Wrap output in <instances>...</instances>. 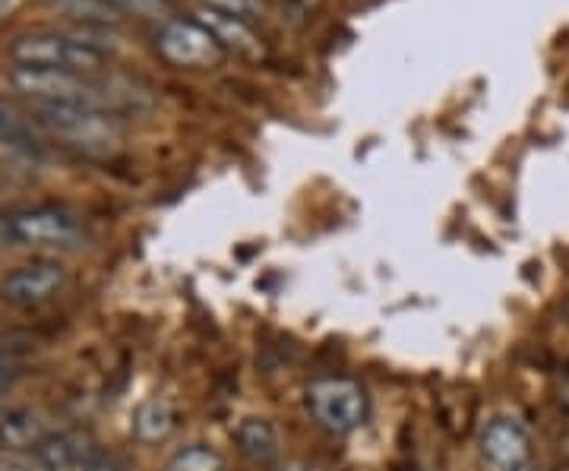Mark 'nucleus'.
Returning <instances> with one entry per match:
<instances>
[{
	"mask_svg": "<svg viewBox=\"0 0 569 471\" xmlns=\"http://www.w3.org/2000/svg\"><path fill=\"white\" fill-rule=\"evenodd\" d=\"M67 285V269L54 260H32L10 269L0 282V298L10 308L36 310L51 304Z\"/></svg>",
	"mask_w": 569,
	"mask_h": 471,
	"instance_id": "423d86ee",
	"label": "nucleus"
},
{
	"mask_svg": "<svg viewBox=\"0 0 569 471\" xmlns=\"http://www.w3.org/2000/svg\"><path fill=\"white\" fill-rule=\"evenodd\" d=\"M563 399H567V402H569V387H567V395H563Z\"/></svg>",
	"mask_w": 569,
	"mask_h": 471,
	"instance_id": "4be33fe9",
	"label": "nucleus"
},
{
	"mask_svg": "<svg viewBox=\"0 0 569 471\" xmlns=\"http://www.w3.org/2000/svg\"><path fill=\"white\" fill-rule=\"evenodd\" d=\"M10 244V231H7V219H0V250Z\"/></svg>",
	"mask_w": 569,
	"mask_h": 471,
	"instance_id": "6ab92c4d",
	"label": "nucleus"
},
{
	"mask_svg": "<svg viewBox=\"0 0 569 471\" xmlns=\"http://www.w3.org/2000/svg\"><path fill=\"white\" fill-rule=\"evenodd\" d=\"M193 20L200 22L206 32L222 44L224 51L253 54V51L260 48V41H257V36H253V29H250L247 20H241V17H228V13H219V10L200 7Z\"/></svg>",
	"mask_w": 569,
	"mask_h": 471,
	"instance_id": "1a4fd4ad",
	"label": "nucleus"
},
{
	"mask_svg": "<svg viewBox=\"0 0 569 471\" xmlns=\"http://www.w3.org/2000/svg\"><path fill=\"white\" fill-rule=\"evenodd\" d=\"M123 17H137V20L164 22L171 20V3L168 0H111Z\"/></svg>",
	"mask_w": 569,
	"mask_h": 471,
	"instance_id": "dca6fc26",
	"label": "nucleus"
},
{
	"mask_svg": "<svg viewBox=\"0 0 569 471\" xmlns=\"http://www.w3.org/2000/svg\"><path fill=\"white\" fill-rule=\"evenodd\" d=\"M164 471H224V459L206 443H190L171 455Z\"/></svg>",
	"mask_w": 569,
	"mask_h": 471,
	"instance_id": "2eb2a0df",
	"label": "nucleus"
},
{
	"mask_svg": "<svg viewBox=\"0 0 569 471\" xmlns=\"http://www.w3.org/2000/svg\"><path fill=\"white\" fill-rule=\"evenodd\" d=\"M174 424H178V418H174V409L164 395H149L133 411V437L146 447L168 440L174 433Z\"/></svg>",
	"mask_w": 569,
	"mask_h": 471,
	"instance_id": "9b49d317",
	"label": "nucleus"
},
{
	"mask_svg": "<svg viewBox=\"0 0 569 471\" xmlns=\"http://www.w3.org/2000/svg\"><path fill=\"white\" fill-rule=\"evenodd\" d=\"M86 450L89 447L73 433H48L32 452V462L41 471H77Z\"/></svg>",
	"mask_w": 569,
	"mask_h": 471,
	"instance_id": "f8f14e48",
	"label": "nucleus"
},
{
	"mask_svg": "<svg viewBox=\"0 0 569 471\" xmlns=\"http://www.w3.org/2000/svg\"><path fill=\"white\" fill-rule=\"evenodd\" d=\"M234 443L247 462H253L260 469L276 465V459H279V431L266 418H244L234 428Z\"/></svg>",
	"mask_w": 569,
	"mask_h": 471,
	"instance_id": "6e6552de",
	"label": "nucleus"
},
{
	"mask_svg": "<svg viewBox=\"0 0 569 471\" xmlns=\"http://www.w3.org/2000/svg\"><path fill=\"white\" fill-rule=\"evenodd\" d=\"M77 471H127V465H123L118 455L96 450V447H89V450H86V455H82L80 469Z\"/></svg>",
	"mask_w": 569,
	"mask_h": 471,
	"instance_id": "f3484780",
	"label": "nucleus"
},
{
	"mask_svg": "<svg viewBox=\"0 0 569 471\" xmlns=\"http://www.w3.org/2000/svg\"><path fill=\"white\" fill-rule=\"evenodd\" d=\"M7 402H3V395H0V424H3V418H7Z\"/></svg>",
	"mask_w": 569,
	"mask_h": 471,
	"instance_id": "412c9836",
	"label": "nucleus"
},
{
	"mask_svg": "<svg viewBox=\"0 0 569 471\" xmlns=\"http://www.w3.org/2000/svg\"><path fill=\"white\" fill-rule=\"evenodd\" d=\"M0 471H29V469H26L22 462H3V465H0Z\"/></svg>",
	"mask_w": 569,
	"mask_h": 471,
	"instance_id": "aec40b11",
	"label": "nucleus"
},
{
	"mask_svg": "<svg viewBox=\"0 0 569 471\" xmlns=\"http://www.w3.org/2000/svg\"><path fill=\"white\" fill-rule=\"evenodd\" d=\"M10 61L17 67H39V70H70L99 77L108 67V51L63 32H26L10 41Z\"/></svg>",
	"mask_w": 569,
	"mask_h": 471,
	"instance_id": "f03ea898",
	"label": "nucleus"
},
{
	"mask_svg": "<svg viewBox=\"0 0 569 471\" xmlns=\"http://www.w3.org/2000/svg\"><path fill=\"white\" fill-rule=\"evenodd\" d=\"M48 437L39 414L26 409H10L0 424V450L10 452H36L41 440Z\"/></svg>",
	"mask_w": 569,
	"mask_h": 471,
	"instance_id": "ddd939ff",
	"label": "nucleus"
},
{
	"mask_svg": "<svg viewBox=\"0 0 569 471\" xmlns=\"http://www.w3.org/2000/svg\"><path fill=\"white\" fill-rule=\"evenodd\" d=\"M307 409L317 424L336 437L355 433L367 421V392L358 380L348 377H323L307 387Z\"/></svg>",
	"mask_w": 569,
	"mask_h": 471,
	"instance_id": "7ed1b4c3",
	"label": "nucleus"
},
{
	"mask_svg": "<svg viewBox=\"0 0 569 471\" xmlns=\"http://www.w3.org/2000/svg\"><path fill=\"white\" fill-rule=\"evenodd\" d=\"M7 231L13 244L29 247H58V250H70L82 241L80 222L54 206H41V209H22L7 216Z\"/></svg>",
	"mask_w": 569,
	"mask_h": 471,
	"instance_id": "39448f33",
	"label": "nucleus"
},
{
	"mask_svg": "<svg viewBox=\"0 0 569 471\" xmlns=\"http://www.w3.org/2000/svg\"><path fill=\"white\" fill-rule=\"evenodd\" d=\"M32 123L86 159H111L121 149V127L114 114L77 104H32Z\"/></svg>",
	"mask_w": 569,
	"mask_h": 471,
	"instance_id": "f257e3e1",
	"label": "nucleus"
},
{
	"mask_svg": "<svg viewBox=\"0 0 569 471\" xmlns=\"http://www.w3.org/2000/svg\"><path fill=\"white\" fill-rule=\"evenodd\" d=\"M478 452L488 471H529L531 465V440L529 431L516 418H493L481 431Z\"/></svg>",
	"mask_w": 569,
	"mask_h": 471,
	"instance_id": "0eeeda50",
	"label": "nucleus"
},
{
	"mask_svg": "<svg viewBox=\"0 0 569 471\" xmlns=\"http://www.w3.org/2000/svg\"><path fill=\"white\" fill-rule=\"evenodd\" d=\"M0 452H3V450H0Z\"/></svg>",
	"mask_w": 569,
	"mask_h": 471,
	"instance_id": "5701e85b",
	"label": "nucleus"
},
{
	"mask_svg": "<svg viewBox=\"0 0 569 471\" xmlns=\"http://www.w3.org/2000/svg\"><path fill=\"white\" fill-rule=\"evenodd\" d=\"M156 51L171 67L181 70H209L224 58V48L206 32L197 20L171 17L156 32Z\"/></svg>",
	"mask_w": 569,
	"mask_h": 471,
	"instance_id": "20e7f679",
	"label": "nucleus"
},
{
	"mask_svg": "<svg viewBox=\"0 0 569 471\" xmlns=\"http://www.w3.org/2000/svg\"><path fill=\"white\" fill-rule=\"evenodd\" d=\"M48 7L54 13H61L63 20H70L80 32L92 29H118L123 13L111 0H48Z\"/></svg>",
	"mask_w": 569,
	"mask_h": 471,
	"instance_id": "9d476101",
	"label": "nucleus"
},
{
	"mask_svg": "<svg viewBox=\"0 0 569 471\" xmlns=\"http://www.w3.org/2000/svg\"><path fill=\"white\" fill-rule=\"evenodd\" d=\"M0 143L13 146V149H20V152L36 156L41 149L39 127L32 123V118H22L13 104L0 102Z\"/></svg>",
	"mask_w": 569,
	"mask_h": 471,
	"instance_id": "4468645a",
	"label": "nucleus"
},
{
	"mask_svg": "<svg viewBox=\"0 0 569 471\" xmlns=\"http://www.w3.org/2000/svg\"><path fill=\"white\" fill-rule=\"evenodd\" d=\"M200 7H209V10H219V13H228V17L247 20L260 7V0H200Z\"/></svg>",
	"mask_w": 569,
	"mask_h": 471,
	"instance_id": "a211bd4d",
	"label": "nucleus"
}]
</instances>
